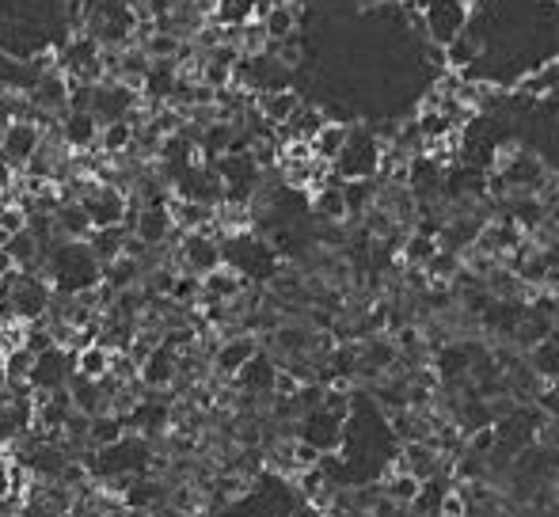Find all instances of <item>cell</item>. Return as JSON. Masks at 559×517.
I'll use <instances>...</instances> for the list:
<instances>
[{
    "instance_id": "4fadbf2b",
    "label": "cell",
    "mask_w": 559,
    "mask_h": 517,
    "mask_svg": "<svg viewBox=\"0 0 559 517\" xmlns=\"http://www.w3.org/2000/svg\"><path fill=\"white\" fill-rule=\"evenodd\" d=\"M244 289H248V278H244L240 270H232V267H225V263H221L217 270L202 274V301H198V305H210V301L229 305V301H236Z\"/></svg>"
},
{
    "instance_id": "3957f363",
    "label": "cell",
    "mask_w": 559,
    "mask_h": 517,
    "mask_svg": "<svg viewBox=\"0 0 559 517\" xmlns=\"http://www.w3.org/2000/svg\"><path fill=\"white\" fill-rule=\"evenodd\" d=\"M92 229H111V225H126V213H130V191H122L118 183H92L88 191L77 198Z\"/></svg>"
},
{
    "instance_id": "52a82bcc",
    "label": "cell",
    "mask_w": 559,
    "mask_h": 517,
    "mask_svg": "<svg viewBox=\"0 0 559 517\" xmlns=\"http://www.w3.org/2000/svg\"><path fill=\"white\" fill-rule=\"evenodd\" d=\"M468 23V0H426L423 27L434 39V46H449Z\"/></svg>"
},
{
    "instance_id": "4316f807",
    "label": "cell",
    "mask_w": 559,
    "mask_h": 517,
    "mask_svg": "<svg viewBox=\"0 0 559 517\" xmlns=\"http://www.w3.org/2000/svg\"><path fill=\"white\" fill-rule=\"evenodd\" d=\"M559 88V65H548V69H540L537 77H529L521 84V92H529V96H544V92H556Z\"/></svg>"
},
{
    "instance_id": "7402d4cb",
    "label": "cell",
    "mask_w": 559,
    "mask_h": 517,
    "mask_svg": "<svg viewBox=\"0 0 559 517\" xmlns=\"http://www.w3.org/2000/svg\"><path fill=\"white\" fill-rule=\"evenodd\" d=\"M419 491H423V479L415 472H388V479L381 483V495L400 502V506H411L419 498Z\"/></svg>"
},
{
    "instance_id": "d4e9b609",
    "label": "cell",
    "mask_w": 559,
    "mask_h": 517,
    "mask_svg": "<svg viewBox=\"0 0 559 517\" xmlns=\"http://www.w3.org/2000/svg\"><path fill=\"white\" fill-rule=\"evenodd\" d=\"M445 50H449V54H445V65H453V69H464L468 61H472V58H476V54H480V42L472 39L468 31H461L457 39H453V42H449V46H445Z\"/></svg>"
},
{
    "instance_id": "484cf974",
    "label": "cell",
    "mask_w": 559,
    "mask_h": 517,
    "mask_svg": "<svg viewBox=\"0 0 559 517\" xmlns=\"http://www.w3.org/2000/svg\"><path fill=\"white\" fill-rule=\"evenodd\" d=\"M27 221H31V213L23 210V206H20V202H16V198L0 206V229L8 232V236H16V232L27 229Z\"/></svg>"
},
{
    "instance_id": "9a60e30c",
    "label": "cell",
    "mask_w": 559,
    "mask_h": 517,
    "mask_svg": "<svg viewBox=\"0 0 559 517\" xmlns=\"http://www.w3.org/2000/svg\"><path fill=\"white\" fill-rule=\"evenodd\" d=\"M347 137H350L347 122H335V118H328V122H324V126L309 137L312 156H316V160H324V164H335V156L347 149Z\"/></svg>"
},
{
    "instance_id": "603a6c76",
    "label": "cell",
    "mask_w": 559,
    "mask_h": 517,
    "mask_svg": "<svg viewBox=\"0 0 559 517\" xmlns=\"http://www.w3.org/2000/svg\"><path fill=\"white\" fill-rule=\"evenodd\" d=\"M343 198H347L350 217H362L377 202V179H347L343 183Z\"/></svg>"
},
{
    "instance_id": "44dd1931",
    "label": "cell",
    "mask_w": 559,
    "mask_h": 517,
    "mask_svg": "<svg viewBox=\"0 0 559 517\" xmlns=\"http://www.w3.org/2000/svg\"><path fill=\"white\" fill-rule=\"evenodd\" d=\"M126 232H130L126 225H111V229H92L88 236H84V244H88V248H92V255L99 259V267L122 255V244H126Z\"/></svg>"
},
{
    "instance_id": "d6986e66",
    "label": "cell",
    "mask_w": 559,
    "mask_h": 517,
    "mask_svg": "<svg viewBox=\"0 0 559 517\" xmlns=\"http://www.w3.org/2000/svg\"><path fill=\"white\" fill-rule=\"evenodd\" d=\"M54 229H58L61 240H84L92 232V221H88V213H84L77 198H65L54 210Z\"/></svg>"
},
{
    "instance_id": "cb8c5ba5",
    "label": "cell",
    "mask_w": 559,
    "mask_h": 517,
    "mask_svg": "<svg viewBox=\"0 0 559 517\" xmlns=\"http://www.w3.org/2000/svg\"><path fill=\"white\" fill-rule=\"evenodd\" d=\"M434 251H438V236H426V232L415 229L404 240V255H400V259H404L407 267H423Z\"/></svg>"
},
{
    "instance_id": "7a4b0ae2",
    "label": "cell",
    "mask_w": 559,
    "mask_h": 517,
    "mask_svg": "<svg viewBox=\"0 0 559 517\" xmlns=\"http://www.w3.org/2000/svg\"><path fill=\"white\" fill-rule=\"evenodd\" d=\"M50 301H54V286L46 282V274H35V270H20L16 274V286L8 289L4 305L12 308V316L31 324V320H42L50 312Z\"/></svg>"
},
{
    "instance_id": "277c9868",
    "label": "cell",
    "mask_w": 559,
    "mask_h": 517,
    "mask_svg": "<svg viewBox=\"0 0 559 517\" xmlns=\"http://www.w3.org/2000/svg\"><path fill=\"white\" fill-rule=\"evenodd\" d=\"M145 99L137 88L130 84H122L115 77H103L92 84V103H88V111L99 118V126H107V122H118V118H130L141 107Z\"/></svg>"
},
{
    "instance_id": "83f0119b",
    "label": "cell",
    "mask_w": 559,
    "mask_h": 517,
    "mask_svg": "<svg viewBox=\"0 0 559 517\" xmlns=\"http://www.w3.org/2000/svg\"><path fill=\"white\" fill-rule=\"evenodd\" d=\"M438 517H468V498H464V491H445L442 502H438Z\"/></svg>"
},
{
    "instance_id": "f546056e",
    "label": "cell",
    "mask_w": 559,
    "mask_h": 517,
    "mask_svg": "<svg viewBox=\"0 0 559 517\" xmlns=\"http://www.w3.org/2000/svg\"><path fill=\"white\" fill-rule=\"evenodd\" d=\"M12 270H16V263H12V255L0 248V278H4V274H12Z\"/></svg>"
},
{
    "instance_id": "ffe728a7",
    "label": "cell",
    "mask_w": 559,
    "mask_h": 517,
    "mask_svg": "<svg viewBox=\"0 0 559 517\" xmlns=\"http://www.w3.org/2000/svg\"><path fill=\"white\" fill-rule=\"evenodd\" d=\"M259 23H263V31H267L270 42L290 39V35H297V8H293L290 0H274L267 12L259 16Z\"/></svg>"
},
{
    "instance_id": "5bb4252c",
    "label": "cell",
    "mask_w": 559,
    "mask_h": 517,
    "mask_svg": "<svg viewBox=\"0 0 559 517\" xmlns=\"http://www.w3.org/2000/svg\"><path fill=\"white\" fill-rule=\"evenodd\" d=\"M301 103H305V99L297 96L293 88H274V92H259V96H251V107L267 118L274 130H278V126H286Z\"/></svg>"
},
{
    "instance_id": "ba28073f",
    "label": "cell",
    "mask_w": 559,
    "mask_h": 517,
    "mask_svg": "<svg viewBox=\"0 0 559 517\" xmlns=\"http://www.w3.org/2000/svg\"><path fill=\"white\" fill-rule=\"evenodd\" d=\"M42 141H46V130H42L39 122H31V118H12V122L4 126V134H0V156H4L8 164L23 168V164L42 149Z\"/></svg>"
},
{
    "instance_id": "8992f818",
    "label": "cell",
    "mask_w": 559,
    "mask_h": 517,
    "mask_svg": "<svg viewBox=\"0 0 559 517\" xmlns=\"http://www.w3.org/2000/svg\"><path fill=\"white\" fill-rule=\"evenodd\" d=\"M73 377V350L69 346H50V350H42L35 354V362H31V373H27V384L39 392V396H50V392H58L65 388Z\"/></svg>"
},
{
    "instance_id": "6da1fadb",
    "label": "cell",
    "mask_w": 559,
    "mask_h": 517,
    "mask_svg": "<svg viewBox=\"0 0 559 517\" xmlns=\"http://www.w3.org/2000/svg\"><path fill=\"white\" fill-rule=\"evenodd\" d=\"M42 274L58 297H77L99 286L103 267L84 240H54V248L42 255Z\"/></svg>"
},
{
    "instance_id": "ac0fdd59",
    "label": "cell",
    "mask_w": 559,
    "mask_h": 517,
    "mask_svg": "<svg viewBox=\"0 0 559 517\" xmlns=\"http://www.w3.org/2000/svg\"><path fill=\"white\" fill-rule=\"evenodd\" d=\"M73 373L88 377V381H103L111 373V346L103 343H88L73 350Z\"/></svg>"
},
{
    "instance_id": "8fae6325",
    "label": "cell",
    "mask_w": 559,
    "mask_h": 517,
    "mask_svg": "<svg viewBox=\"0 0 559 517\" xmlns=\"http://www.w3.org/2000/svg\"><path fill=\"white\" fill-rule=\"evenodd\" d=\"M259 350V339L251 335V331H236V335H225V339H217V350L210 354V365L217 377H236L244 362H248L251 354Z\"/></svg>"
},
{
    "instance_id": "e0dca14e",
    "label": "cell",
    "mask_w": 559,
    "mask_h": 517,
    "mask_svg": "<svg viewBox=\"0 0 559 517\" xmlns=\"http://www.w3.org/2000/svg\"><path fill=\"white\" fill-rule=\"evenodd\" d=\"M312 202V213L320 217V221H328V225H343L350 213H347V198H343V183L335 179L328 187H320L316 194H309Z\"/></svg>"
},
{
    "instance_id": "30bf717a",
    "label": "cell",
    "mask_w": 559,
    "mask_h": 517,
    "mask_svg": "<svg viewBox=\"0 0 559 517\" xmlns=\"http://www.w3.org/2000/svg\"><path fill=\"white\" fill-rule=\"evenodd\" d=\"M175 381H179V354L172 346L156 343L149 350V358L137 365V384L149 388V392H168Z\"/></svg>"
},
{
    "instance_id": "7c38bea8",
    "label": "cell",
    "mask_w": 559,
    "mask_h": 517,
    "mask_svg": "<svg viewBox=\"0 0 559 517\" xmlns=\"http://www.w3.org/2000/svg\"><path fill=\"white\" fill-rule=\"evenodd\" d=\"M274 377H278V362L270 354H263V350H255L248 362H244V369L232 377V384L240 392H248V396H263V392L274 388Z\"/></svg>"
},
{
    "instance_id": "f1b7e54d",
    "label": "cell",
    "mask_w": 559,
    "mask_h": 517,
    "mask_svg": "<svg viewBox=\"0 0 559 517\" xmlns=\"http://www.w3.org/2000/svg\"><path fill=\"white\" fill-rule=\"evenodd\" d=\"M0 498H12V476H8V464L0 468Z\"/></svg>"
},
{
    "instance_id": "9c48e42d",
    "label": "cell",
    "mask_w": 559,
    "mask_h": 517,
    "mask_svg": "<svg viewBox=\"0 0 559 517\" xmlns=\"http://www.w3.org/2000/svg\"><path fill=\"white\" fill-rule=\"evenodd\" d=\"M54 134L69 153H92L99 141V118L92 111H61Z\"/></svg>"
},
{
    "instance_id": "5b68a950",
    "label": "cell",
    "mask_w": 559,
    "mask_h": 517,
    "mask_svg": "<svg viewBox=\"0 0 559 517\" xmlns=\"http://www.w3.org/2000/svg\"><path fill=\"white\" fill-rule=\"evenodd\" d=\"M175 259H179V270H191V274H210L217 270L225 259H221V236H213V229H191L179 232L175 240Z\"/></svg>"
},
{
    "instance_id": "2e32d148",
    "label": "cell",
    "mask_w": 559,
    "mask_h": 517,
    "mask_svg": "<svg viewBox=\"0 0 559 517\" xmlns=\"http://www.w3.org/2000/svg\"><path fill=\"white\" fill-rule=\"evenodd\" d=\"M134 137H137V126L130 118H118V122H107V126H99V141L96 149L107 160H115V156H126L134 149Z\"/></svg>"
},
{
    "instance_id": "4dcf8cb0",
    "label": "cell",
    "mask_w": 559,
    "mask_h": 517,
    "mask_svg": "<svg viewBox=\"0 0 559 517\" xmlns=\"http://www.w3.org/2000/svg\"><path fill=\"white\" fill-rule=\"evenodd\" d=\"M468 4H472V0H468Z\"/></svg>"
}]
</instances>
